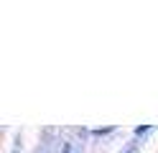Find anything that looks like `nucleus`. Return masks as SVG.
Returning a JSON list of instances; mask_svg holds the SVG:
<instances>
[{
    "label": "nucleus",
    "mask_w": 158,
    "mask_h": 153,
    "mask_svg": "<svg viewBox=\"0 0 158 153\" xmlns=\"http://www.w3.org/2000/svg\"><path fill=\"white\" fill-rule=\"evenodd\" d=\"M127 153H135V151H127Z\"/></svg>",
    "instance_id": "nucleus-2"
},
{
    "label": "nucleus",
    "mask_w": 158,
    "mask_h": 153,
    "mask_svg": "<svg viewBox=\"0 0 158 153\" xmlns=\"http://www.w3.org/2000/svg\"><path fill=\"white\" fill-rule=\"evenodd\" d=\"M64 153H74V151H72V146H64Z\"/></svg>",
    "instance_id": "nucleus-1"
}]
</instances>
